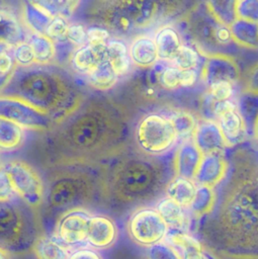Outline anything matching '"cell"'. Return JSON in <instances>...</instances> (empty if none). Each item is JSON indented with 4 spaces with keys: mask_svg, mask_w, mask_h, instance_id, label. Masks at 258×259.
I'll use <instances>...</instances> for the list:
<instances>
[{
    "mask_svg": "<svg viewBox=\"0 0 258 259\" xmlns=\"http://www.w3.org/2000/svg\"><path fill=\"white\" fill-rule=\"evenodd\" d=\"M0 97L25 102L54 123H61L81 106L83 95L73 78L54 65L16 67L0 90Z\"/></svg>",
    "mask_w": 258,
    "mask_h": 259,
    "instance_id": "6da1fadb",
    "label": "cell"
},
{
    "mask_svg": "<svg viewBox=\"0 0 258 259\" xmlns=\"http://www.w3.org/2000/svg\"><path fill=\"white\" fill-rule=\"evenodd\" d=\"M157 183L155 169L145 161H132L115 177V190L125 200L141 199L154 191Z\"/></svg>",
    "mask_w": 258,
    "mask_h": 259,
    "instance_id": "277c9868",
    "label": "cell"
},
{
    "mask_svg": "<svg viewBox=\"0 0 258 259\" xmlns=\"http://www.w3.org/2000/svg\"><path fill=\"white\" fill-rule=\"evenodd\" d=\"M128 53L131 61L142 68L155 65L159 59L154 38L146 35L135 38L128 49Z\"/></svg>",
    "mask_w": 258,
    "mask_h": 259,
    "instance_id": "7402d4cb",
    "label": "cell"
},
{
    "mask_svg": "<svg viewBox=\"0 0 258 259\" xmlns=\"http://www.w3.org/2000/svg\"><path fill=\"white\" fill-rule=\"evenodd\" d=\"M156 210L159 212L163 221L165 222L168 231L186 232L188 229L189 221L185 207L178 204L176 201L169 197L162 198L157 206Z\"/></svg>",
    "mask_w": 258,
    "mask_h": 259,
    "instance_id": "ffe728a7",
    "label": "cell"
},
{
    "mask_svg": "<svg viewBox=\"0 0 258 259\" xmlns=\"http://www.w3.org/2000/svg\"><path fill=\"white\" fill-rule=\"evenodd\" d=\"M233 41L245 48H258V24L237 19L230 27Z\"/></svg>",
    "mask_w": 258,
    "mask_h": 259,
    "instance_id": "f546056e",
    "label": "cell"
},
{
    "mask_svg": "<svg viewBox=\"0 0 258 259\" xmlns=\"http://www.w3.org/2000/svg\"><path fill=\"white\" fill-rule=\"evenodd\" d=\"M158 58L164 61H173L178 54L182 42L178 31L171 26L160 28L154 38Z\"/></svg>",
    "mask_w": 258,
    "mask_h": 259,
    "instance_id": "603a6c76",
    "label": "cell"
},
{
    "mask_svg": "<svg viewBox=\"0 0 258 259\" xmlns=\"http://www.w3.org/2000/svg\"><path fill=\"white\" fill-rule=\"evenodd\" d=\"M0 117L11 120L22 128L35 131H45L54 124L48 115L31 105L8 97H0Z\"/></svg>",
    "mask_w": 258,
    "mask_h": 259,
    "instance_id": "30bf717a",
    "label": "cell"
},
{
    "mask_svg": "<svg viewBox=\"0 0 258 259\" xmlns=\"http://www.w3.org/2000/svg\"><path fill=\"white\" fill-rule=\"evenodd\" d=\"M108 116L98 108H88L78 113L66 125L62 138L68 149L88 153L101 147L108 139Z\"/></svg>",
    "mask_w": 258,
    "mask_h": 259,
    "instance_id": "3957f363",
    "label": "cell"
},
{
    "mask_svg": "<svg viewBox=\"0 0 258 259\" xmlns=\"http://www.w3.org/2000/svg\"><path fill=\"white\" fill-rule=\"evenodd\" d=\"M216 204V194L212 188L198 185L190 204V210L195 217H203L212 211Z\"/></svg>",
    "mask_w": 258,
    "mask_h": 259,
    "instance_id": "1f68e13d",
    "label": "cell"
},
{
    "mask_svg": "<svg viewBox=\"0 0 258 259\" xmlns=\"http://www.w3.org/2000/svg\"><path fill=\"white\" fill-rule=\"evenodd\" d=\"M30 238V225L22 209L10 203H0V246L21 248Z\"/></svg>",
    "mask_w": 258,
    "mask_h": 259,
    "instance_id": "ba28073f",
    "label": "cell"
},
{
    "mask_svg": "<svg viewBox=\"0 0 258 259\" xmlns=\"http://www.w3.org/2000/svg\"><path fill=\"white\" fill-rule=\"evenodd\" d=\"M202 77L208 86L222 81L233 83L239 77V68L231 57L214 54L207 57L203 65Z\"/></svg>",
    "mask_w": 258,
    "mask_h": 259,
    "instance_id": "7c38bea8",
    "label": "cell"
},
{
    "mask_svg": "<svg viewBox=\"0 0 258 259\" xmlns=\"http://www.w3.org/2000/svg\"><path fill=\"white\" fill-rule=\"evenodd\" d=\"M16 193L4 165H0V203H9Z\"/></svg>",
    "mask_w": 258,
    "mask_h": 259,
    "instance_id": "bcb514c9",
    "label": "cell"
},
{
    "mask_svg": "<svg viewBox=\"0 0 258 259\" xmlns=\"http://www.w3.org/2000/svg\"><path fill=\"white\" fill-rule=\"evenodd\" d=\"M218 124L225 142L229 146L240 143L246 133V125L237 110L229 111L218 118Z\"/></svg>",
    "mask_w": 258,
    "mask_h": 259,
    "instance_id": "cb8c5ba5",
    "label": "cell"
},
{
    "mask_svg": "<svg viewBox=\"0 0 258 259\" xmlns=\"http://www.w3.org/2000/svg\"><path fill=\"white\" fill-rule=\"evenodd\" d=\"M68 259H103V258L97 251L93 249L83 248L71 253Z\"/></svg>",
    "mask_w": 258,
    "mask_h": 259,
    "instance_id": "816d5d0a",
    "label": "cell"
},
{
    "mask_svg": "<svg viewBox=\"0 0 258 259\" xmlns=\"http://www.w3.org/2000/svg\"><path fill=\"white\" fill-rule=\"evenodd\" d=\"M195 183L186 178L177 177L173 179L166 188L167 197L173 199L183 207H189L196 191Z\"/></svg>",
    "mask_w": 258,
    "mask_h": 259,
    "instance_id": "f1b7e54d",
    "label": "cell"
},
{
    "mask_svg": "<svg viewBox=\"0 0 258 259\" xmlns=\"http://www.w3.org/2000/svg\"><path fill=\"white\" fill-rule=\"evenodd\" d=\"M212 242L230 259H258V184L237 189L226 200Z\"/></svg>",
    "mask_w": 258,
    "mask_h": 259,
    "instance_id": "7a4b0ae2",
    "label": "cell"
},
{
    "mask_svg": "<svg viewBox=\"0 0 258 259\" xmlns=\"http://www.w3.org/2000/svg\"><path fill=\"white\" fill-rule=\"evenodd\" d=\"M181 70L176 67H163L159 72L158 79L164 88L177 89L180 87Z\"/></svg>",
    "mask_w": 258,
    "mask_h": 259,
    "instance_id": "7bdbcfd3",
    "label": "cell"
},
{
    "mask_svg": "<svg viewBox=\"0 0 258 259\" xmlns=\"http://www.w3.org/2000/svg\"><path fill=\"white\" fill-rule=\"evenodd\" d=\"M116 6L106 12V22L114 30L119 32H128L135 23L126 9L124 1L115 2Z\"/></svg>",
    "mask_w": 258,
    "mask_h": 259,
    "instance_id": "d6a6232c",
    "label": "cell"
},
{
    "mask_svg": "<svg viewBox=\"0 0 258 259\" xmlns=\"http://www.w3.org/2000/svg\"><path fill=\"white\" fill-rule=\"evenodd\" d=\"M12 56L18 67H29L34 65V57L29 45L24 41L12 49Z\"/></svg>",
    "mask_w": 258,
    "mask_h": 259,
    "instance_id": "ee69618b",
    "label": "cell"
},
{
    "mask_svg": "<svg viewBox=\"0 0 258 259\" xmlns=\"http://www.w3.org/2000/svg\"><path fill=\"white\" fill-rule=\"evenodd\" d=\"M23 142V128L11 120L0 117V151H15L22 146Z\"/></svg>",
    "mask_w": 258,
    "mask_h": 259,
    "instance_id": "83f0119b",
    "label": "cell"
},
{
    "mask_svg": "<svg viewBox=\"0 0 258 259\" xmlns=\"http://www.w3.org/2000/svg\"><path fill=\"white\" fill-rule=\"evenodd\" d=\"M67 41H69L72 46L80 48L87 44V33L86 28L81 23H73L69 24L67 31Z\"/></svg>",
    "mask_w": 258,
    "mask_h": 259,
    "instance_id": "7dc6e473",
    "label": "cell"
},
{
    "mask_svg": "<svg viewBox=\"0 0 258 259\" xmlns=\"http://www.w3.org/2000/svg\"><path fill=\"white\" fill-rule=\"evenodd\" d=\"M87 44L90 45H105L110 38L109 31L103 27L92 26L86 29Z\"/></svg>",
    "mask_w": 258,
    "mask_h": 259,
    "instance_id": "c3c4849f",
    "label": "cell"
},
{
    "mask_svg": "<svg viewBox=\"0 0 258 259\" xmlns=\"http://www.w3.org/2000/svg\"><path fill=\"white\" fill-rule=\"evenodd\" d=\"M126 9L135 23V26L148 24L156 12L154 1H124Z\"/></svg>",
    "mask_w": 258,
    "mask_h": 259,
    "instance_id": "e575fe53",
    "label": "cell"
},
{
    "mask_svg": "<svg viewBox=\"0 0 258 259\" xmlns=\"http://www.w3.org/2000/svg\"><path fill=\"white\" fill-rule=\"evenodd\" d=\"M148 259H181L179 253L167 242H160L148 249Z\"/></svg>",
    "mask_w": 258,
    "mask_h": 259,
    "instance_id": "b9f144b4",
    "label": "cell"
},
{
    "mask_svg": "<svg viewBox=\"0 0 258 259\" xmlns=\"http://www.w3.org/2000/svg\"><path fill=\"white\" fill-rule=\"evenodd\" d=\"M197 80V72L192 70H181V78H180V87L188 88L195 84Z\"/></svg>",
    "mask_w": 258,
    "mask_h": 259,
    "instance_id": "f5cc1de1",
    "label": "cell"
},
{
    "mask_svg": "<svg viewBox=\"0 0 258 259\" xmlns=\"http://www.w3.org/2000/svg\"><path fill=\"white\" fill-rule=\"evenodd\" d=\"M202 157L203 155L193 142H183L177 149L174 158V167L177 176L192 180L195 177Z\"/></svg>",
    "mask_w": 258,
    "mask_h": 259,
    "instance_id": "ac0fdd59",
    "label": "cell"
},
{
    "mask_svg": "<svg viewBox=\"0 0 258 259\" xmlns=\"http://www.w3.org/2000/svg\"><path fill=\"white\" fill-rule=\"evenodd\" d=\"M3 165L16 195L31 208L38 207L45 194L44 184L38 173L21 160H12Z\"/></svg>",
    "mask_w": 258,
    "mask_h": 259,
    "instance_id": "8992f818",
    "label": "cell"
},
{
    "mask_svg": "<svg viewBox=\"0 0 258 259\" xmlns=\"http://www.w3.org/2000/svg\"><path fill=\"white\" fill-rule=\"evenodd\" d=\"M68 27H69V23L66 18L62 16H56L53 18L48 28L46 29L45 35H47L55 44L67 41L66 36H67Z\"/></svg>",
    "mask_w": 258,
    "mask_h": 259,
    "instance_id": "60d3db41",
    "label": "cell"
},
{
    "mask_svg": "<svg viewBox=\"0 0 258 259\" xmlns=\"http://www.w3.org/2000/svg\"><path fill=\"white\" fill-rule=\"evenodd\" d=\"M254 134H255V137H256V140L258 141V118H257V120H256V122H255V126H254Z\"/></svg>",
    "mask_w": 258,
    "mask_h": 259,
    "instance_id": "9f6ffc18",
    "label": "cell"
},
{
    "mask_svg": "<svg viewBox=\"0 0 258 259\" xmlns=\"http://www.w3.org/2000/svg\"><path fill=\"white\" fill-rule=\"evenodd\" d=\"M25 24L35 33L45 34L54 16L41 6L39 1H27L23 12Z\"/></svg>",
    "mask_w": 258,
    "mask_h": 259,
    "instance_id": "d4e9b609",
    "label": "cell"
},
{
    "mask_svg": "<svg viewBox=\"0 0 258 259\" xmlns=\"http://www.w3.org/2000/svg\"><path fill=\"white\" fill-rule=\"evenodd\" d=\"M237 111L244 120L246 130L253 132L258 118V95L249 92L241 95L237 104Z\"/></svg>",
    "mask_w": 258,
    "mask_h": 259,
    "instance_id": "836d02e7",
    "label": "cell"
},
{
    "mask_svg": "<svg viewBox=\"0 0 258 259\" xmlns=\"http://www.w3.org/2000/svg\"><path fill=\"white\" fill-rule=\"evenodd\" d=\"M235 2L234 0H212L205 4L210 16L218 23L230 27L238 19Z\"/></svg>",
    "mask_w": 258,
    "mask_h": 259,
    "instance_id": "4dcf8cb0",
    "label": "cell"
},
{
    "mask_svg": "<svg viewBox=\"0 0 258 259\" xmlns=\"http://www.w3.org/2000/svg\"><path fill=\"white\" fill-rule=\"evenodd\" d=\"M118 237L115 223L106 215H91L86 241L94 248L106 249L114 245Z\"/></svg>",
    "mask_w": 258,
    "mask_h": 259,
    "instance_id": "5bb4252c",
    "label": "cell"
},
{
    "mask_svg": "<svg viewBox=\"0 0 258 259\" xmlns=\"http://www.w3.org/2000/svg\"><path fill=\"white\" fill-rule=\"evenodd\" d=\"M126 230L130 238L144 247H151L162 242L168 228L156 208L143 207L136 210L128 219Z\"/></svg>",
    "mask_w": 258,
    "mask_h": 259,
    "instance_id": "52a82bcc",
    "label": "cell"
},
{
    "mask_svg": "<svg viewBox=\"0 0 258 259\" xmlns=\"http://www.w3.org/2000/svg\"><path fill=\"white\" fill-rule=\"evenodd\" d=\"M90 194L88 180L80 174H68L51 185L49 201L55 208H67L84 202Z\"/></svg>",
    "mask_w": 258,
    "mask_h": 259,
    "instance_id": "9c48e42d",
    "label": "cell"
},
{
    "mask_svg": "<svg viewBox=\"0 0 258 259\" xmlns=\"http://www.w3.org/2000/svg\"><path fill=\"white\" fill-rule=\"evenodd\" d=\"M233 93H234L233 84L230 82L222 81V82H217L209 85L208 95L216 102L230 100V98L233 96Z\"/></svg>",
    "mask_w": 258,
    "mask_h": 259,
    "instance_id": "f6af8a7d",
    "label": "cell"
},
{
    "mask_svg": "<svg viewBox=\"0 0 258 259\" xmlns=\"http://www.w3.org/2000/svg\"><path fill=\"white\" fill-rule=\"evenodd\" d=\"M39 3L54 17L62 16L64 18L71 16L79 5V1H39Z\"/></svg>",
    "mask_w": 258,
    "mask_h": 259,
    "instance_id": "ab89813d",
    "label": "cell"
},
{
    "mask_svg": "<svg viewBox=\"0 0 258 259\" xmlns=\"http://www.w3.org/2000/svg\"><path fill=\"white\" fill-rule=\"evenodd\" d=\"M173 62L175 67L179 70H192L197 66L199 58L197 52L193 48L182 45Z\"/></svg>",
    "mask_w": 258,
    "mask_h": 259,
    "instance_id": "74e56055",
    "label": "cell"
},
{
    "mask_svg": "<svg viewBox=\"0 0 258 259\" xmlns=\"http://www.w3.org/2000/svg\"><path fill=\"white\" fill-rule=\"evenodd\" d=\"M136 137L143 151L155 155L170 150L177 140L171 120L158 113H151L142 118L137 126Z\"/></svg>",
    "mask_w": 258,
    "mask_h": 259,
    "instance_id": "5b68a950",
    "label": "cell"
},
{
    "mask_svg": "<svg viewBox=\"0 0 258 259\" xmlns=\"http://www.w3.org/2000/svg\"><path fill=\"white\" fill-rule=\"evenodd\" d=\"M248 92L258 95V67L252 72L248 81Z\"/></svg>",
    "mask_w": 258,
    "mask_h": 259,
    "instance_id": "db71d44e",
    "label": "cell"
},
{
    "mask_svg": "<svg viewBox=\"0 0 258 259\" xmlns=\"http://www.w3.org/2000/svg\"><path fill=\"white\" fill-rule=\"evenodd\" d=\"M106 49L107 62L117 77L127 74L132 61L126 45L119 39H109L106 44Z\"/></svg>",
    "mask_w": 258,
    "mask_h": 259,
    "instance_id": "484cf974",
    "label": "cell"
},
{
    "mask_svg": "<svg viewBox=\"0 0 258 259\" xmlns=\"http://www.w3.org/2000/svg\"><path fill=\"white\" fill-rule=\"evenodd\" d=\"M0 259H11L8 249L0 246Z\"/></svg>",
    "mask_w": 258,
    "mask_h": 259,
    "instance_id": "11a10c76",
    "label": "cell"
},
{
    "mask_svg": "<svg viewBox=\"0 0 258 259\" xmlns=\"http://www.w3.org/2000/svg\"><path fill=\"white\" fill-rule=\"evenodd\" d=\"M107 61V49L105 45L86 44L73 53L71 57L72 67L79 73L89 75L99 65Z\"/></svg>",
    "mask_w": 258,
    "mask_h": 259,
    "instance_id": "2e32d148",
    "label": "cell"
},
{
    "mask_svg": "<svg viewBox=\"0 0 258 259\" xmlns=\"http://www.w3.org/2000/svg\"><path fill=\"white\" fill-rule=\"evenodd\" d=\"M166 238L167 243L179 253L181 259H218L198 239L187 232L168 231Z\"/></svg>",
    "mask_w": 258,
    "mask_h": 259,
    "instance_id": "9a60e30c",
    "label": "cell"
},
{
    "mask_svg": "<svg viewBox=\"0 0 258 259\" xmlns=\"http://www.w3.org/2000/svg\"><path fill=\"white\" fill-rule=\"evenodd\" d=\"M168 118L174 126L177 139H182L185 142L194 136L197 124L195 118L189 112L175 111Z\"/></svg>",
    "mask_w": 258,
    "mask_h": 259,
    "instance_id": "8d00e7d4",
    "label": "cell"
},
{
    "mask_svg": "<svg viewBox=\"0 0 258 259\" xmlns=\"http://www.w3.org/2000/svg\"><path fill=\"white\" fill-rule=\"evenodd\" d=\"M235 8L238 19L258 24V0H238Z\"/></svg>",
    "mask_w": 258,
    "mask_h": 259,
    "instance_id": "f35d334b",
    "label": "cell"
},
{
    "mask_svg": "<svg viewBox=\"0 0 258 259\" xmlns=\"http://www.w3.org/2000/svg\"><path fill=\"white\" fill-rule=\"evenodd\" d=\"M26 39L24 27L17 16L10 11L0 9V45L13 49Z\"/></svg>",
    "mask_w": 258,
    "mask_h": 259,
    "instance_id": "d6986e66",
    "label": "cell"
},
{
    "mask_svg": "<svg viewBox=\"0 0 258 259\" xmlns=\"http://www.w3.org/2000/svg\"><path fill=\"white\" fill-rule=\"evenodd\" d=\"M213 37H214V42L221 46H226L233 41L230 28L220 23H218L216 26Z\"/></svg>",
    "mask_w": 258,
    "mask_h": 259,
    "instance_id": "681fc988",
    "label": "cell"
},
{
    "mask_svg": "<svg viewBox=\"0 0 258 259\" xmlns=\"http://www.w3.org/2000/svg\"><path fill=\"white\" fill-rule=\"evenodd\" d=\"M228 172V162L222 155L203 156L195 174V181L202 186L214 187L223 181Z\"/></svg>",
    "mask_w": 258,
    "mask_h": 259,
    "instance_id": "e0dca14e",
    "label": "cell"
},
{
    "mask_svg": "<svg viewBox=\"0 0 258 259\" xmlns=\"http://www.w3.org/2000/svg\"><path fill=\"white\" fill-rule=\"evenodd\" d=\"M87 78L88 83L97 90H108L112 88L118 80L117 75L113 72L107 61L99 65Z\"/></svg>",
    "mask_w": 258,
    "mask_h": 259,
    "instance_id": "d590c367",
    "label": "cell"
},
{
    "mask_svg": "<svg viewBox=\"0 0 258 259\" xmlns=\"http://www.w3.org/2000/svg\"><path fill=\"white\" fill-rule=\"evenodd\" d=\"M31 250L36 259H68L70 250L56 236L42 235L31 244Z\"/></svg>",
    "mask_w": 258,
    "mask_h": 259,
    "instance_id": "44dd1931",
    "label": "cell"
},
{
    "mask_svg": "<svg viewBox=\"0 0 258 259\" xmlns=\"http://www.w3.org/2000/svg\"><path fill=\"white\" fill-rule=\"evenodd\" d=\"M31 48L34 63L38 65H49L57 54L56 44L45 34L32 32L26 39Z\"/></svg>",
    "mask_w": 258,
    "mask_h": 259,
    "instance_id": "4316f807",
    "label": "cell"
},
{
    "mask_svg": "<svg viewBox=\"0 0 258 259\" xmlns=\"http://www.w3.org/2000/svg\"><path fill=\"white\" fill-rule=\"evenodd\" d=\"M193 143L203 156L221 155L227 146L218 122L206 119L196 125Z\"/></svg>",
    "mask_w": 258,
    "mask_h": 259,
    "instance_id": "4fadbf2b",
    "label": "cell"
},
{
    "mask_svg": "<svg viewBox=\"0 0 258 259\" xmlns=\"http://www.w3.org/2000/svg\"><path fill=\"white\" fill-rule=\"evenodd\" d=\"M91 215L81 207H73L64 212L56 227V237L66 245H77L87 239Z\"/></svg>",
    "mask_w": 258,
    "mask_h": 259,
    "instance_id": "8fae6325",
    "label": "cell"
},
{
    "mask_svg": "<svg viewBox=\"0 0 258 259\" xmlns=\"http://www.w3.org/2000/svg\"><path fill=\"white\" fill-rule=\"evenodd\" d=\"M237 110V104L233 102L232 100H226V101H220V102H213L212 105V115L217 118H219L221 115L229 112Z\"/></svg>",
    "mask_w": 258,
    "mask_h": 259,
    "instance_id": "f907efd6",
    "label": "cell"
}]
</instances>
